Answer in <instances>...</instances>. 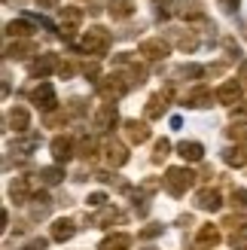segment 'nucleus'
Returning <instances> with one entry per match:
<instances>
[{
  "instance_id": "obj_2",
  "label": "nucleus",
  "mask_w": 247,
  "mask_h": 250,
  "mask_svg": "<svg viewBox=\"0 0 247 250\" xmlns=\"http://www.w3.org/2000/svg\"><path fill=\"white\" fill-rule=\"evenodd\" d=\"M80 49L82 52H89V55H107V49H110V31H104V28H89L85 31V37H82V43H80Z\"/></svg>"
},
{
  "instance_id": "obj_8",
  "label": "nucleus",
  "mask_w": 247,
  "mask_h": 250,
  "mask_svg": "<svg viewBox=\"0 0 247 250\" xmlns=\"http://www.w3.org/2000/svg\"><path fill=\"white\" fill-rule=\"evenodd\" d=\"M138 52L144 55V58H153V61H162V58H168V52H171V46L162 40V37H153V40H144L141 46H138Z\"/></svg>"
},
{
  "instance_id": "obj_35",
  "label": "nucleus",
  "mask_w": 247,
  "mask_h": 250,
  "mask_svg": "<svg viewBox=\"0 0 247 250\" xmlns=\"http://www.w3.org/2000/svg\"><path fill=\"white\" fill-rule=\"evenodd\" d=\"M223 49L229 52V58H241V49H238V43L232 40V37H226V40H223Z\"/></svg>"
},
{
  "instance_id": "obj_11",
  "label": "nucleus",
  "mask_w": 247,
  "mask_h": 250,
  "mask_svg": "<svg viewBox=\"0 0 247 250\" xmlns=\"http://www.w3.org/2000/svg\"><path fill=\"white\" fill-rule=\"evenodd\" d=\"M220 241H223V232H220V226H214V223L202 226L199 229V238H195V244H199L202 250H214Z\"/></svg>"
},
{
  "instance_id": "obj_13",
  "label": "nucleus",
  "mask_w": 247,
  "mask_h": 250,
  "mask_svg": "<svg viewBox=\"0 0 247 250\" xmlns=\"http://www.w3.org/2000/svg\"><path fill=\"white\" fill-rule=\"evenodd\" d=\"M116 104H101L98 107V113H95V128L98 131H110L116 125Z\"/></svg>"
},
{
  "instance_id": "obj_17",
  "label": "nucleus",
  "mask_w": 247,
  "mask_h": 250,
  "mask_svg": "<svg viewBox=\"0 0 247 250\" xmlns=\"http://www.w3.org/2000/svg\"><path fill=\"white\" fill-rule=\"evenodd\" d=\"M241 89H244L241 83H235V80H226V83L217 89V101H220V104H238Z\"/></svg>"
},
{
  "instance_id": "obj_9",
  "label": "nucleus",
  "mask_w": 247,
  "mask_h": 250,
  "mask_svg": "<svg viewBox=\"0 0 247 250\" xmlns=\"http://www.w3.org/2000/svg\"><path fill=\"white\" fill-rule=\"evenodd\" d=\"M58 64H61V61H58L55 55H49V52H46V55H40V58H34V61H31V64H28V73H31V77L46 80L52 70H58Z\"/></svg>"
},
{
  "instance_id": "obj_20",
  "label": "nucleus",
  "mask_w": 247,
  "mask_h": 250,
  "mask_svg": "<svg viewBox=\"0 0 247 250\" xmlns=\"http://www.w3.org/2000/svg\"><path fill=\"white\" fill-rule=\"evenodd\" d=\"M104 156H107V162H110L113 168H122V165L128 162V149L122 146L119 141H107V146H104Z\"/></svg>"
},
{
  "instance_id": "obj_26",
  "label": "nucleus",
  "mask_w": 247,
  "mask_h": 250,
  "mask_svg": "<svg viewBox=\"0 0 247 250\" xmlns=\"http://www.w3.org/2000/svg\"><path fill=\"white\" fill-rule=\"evenodd\" d=\"M110 16L113 19H131L134 16V3L131 0H110Z\"/></svg>"
},
{
  "instance_id": "obj_27",
  "label": "nucleus",
  "mask_w": 247,
  "mask_h": 250,
  "mask_svg": "<svg viewBox=\"0 0 247 250\" xmlns=\"http://www.w3.org/2000/svg\"><path fill=\"white\" fill-rule=\"evenodd\" d=\"M40 183H46V186H55V183H61V177H64V171H61L58 165H52V168H40Z\"/></svg>"
},
{
  "instance_id": "obj_15",
  "label": "nucleus",
  "mask_w": 247,
  "mask_h": 250,
  "mask_svg": "<svg viewBox=\"0 0 247 250\" xmlns=\"http://www.w3.org/2000/svg\"><path fill=\"white\" fill-rule=\"evenodd\" d=\"M49 149H52V159L55 162H70V156H73V141H70V137H64V134H58V137H52Z\"/></svg>"
},
{
  "instance_id": "obj_19",
  "label": "nucleus",
  "mask_w": 247,
  "mask_h": 250,
  "mask_svg": "<svg viewBox=\"0 0 247 250\" xmlns=\"http://www.w3.org/2000/svg\"><path fill=\"white\" fill-rule=\"evenodd\" d=\"M28 125H31V116H28V110H24V107H16V110H9V113H6V128H12L16 134L28 131Z\"/></svg>"
},
{
  "instance_id": "obj_38",
  "label": "nucleus",
  "mask_w": 247,
  "mask_h": 250,
  "mask_svg": "<svg viewBox=\"0 0 247 250\" xmlns=\"http://www.w3.org/2000/svg\"><path fill=\"white\" fill-rule=\"evenodd\" d=\"M232 122H247V107H232Z\"/></svg>"
},
{
  "instance_id": "obj_31",
  "label": "nucleus",
  "mask_w": 247,
  "mask_h": 250,
  "mask_svg": "<svg viewBox=\"0 0 247 250\" xmlns=\"http://www.w3.org/2000/svg\"><path fill=\"white\" fill-rule=\"evenodd\" d=\"M77 153H80L82 159H95V141H92V137H80Z\"/></svg>"
},
{
  "instance_id": "obj_12",
  "label": "nucleus",
  "mask_w": 247,
  "mask_h": 250,
  "mask_svg": "<svg viewBox=\"0 0 247 250\" xmlns=\"http://www.w3.org/2000/svg\"><path fill=\"white\" fill-rule=\"evenodd\" d=\"M168 101H171V89H165V92H156V95L150 98V101H146V110H144V113H146V119H159V116H162L165 110H168Z\"/></svg>"
},
{
  "instance_id": "obj_44",
  "label": "nucleus",
  "mask_w": 247,
  "mask_h": 250,
  "mask_svg": "<svg viewBox=\"0 0 247 250\" xmlns=\"http://www.w3.org/2000/svg\"><path fill=\"white\" fill-rule=\"evenodd\" d=\"M146 250H156V247H146Z\"/></svg>"
},
{
  "instance_id": "obj_7",
  "label": "nucleus",
  "mask_w": 247,
  "mask_h": 250,
  "mask_svg": "<svg viewBox=\"0 0 247 250\" xmlns=\"http://www.w3.org/2000/svg\"><path fill=\"white\" fill-rule=\"evenodd\" d=\"M195 208L199 210H220L223 208V195H220V189H211V186H205V189L195 192Z\"/></svg>"
},
{
  "instance_id": "obj_37",
  "label": "nucleus",
  "mask_w": 247,
  "mask_h": 250,
  "mask_svg": "<svg viewBox=\"0 0 247 250\" xmlns=\"http://www.w3.org/2000/svg\"><path fill=\"white\" fill-rule=\"evenodd\" d=\"M46 244H49L46 238H31L28 244H21L19 250H46Z\"/></svg>"
},
{
  "instance_id": "obj_1",
  "label": "nucleus",
  "mask_w": 247,
  "mask_h": 250,
  "mask_svg": "<svg viewBox=\"0 0 247 250\" xmlns=\"http://www.w3.org/2000/svg\"><path fill=\"white\" fill-rule=\"evenodd\" d=\"M192 183H195V174L186 171V168H168V171H165V177H162L165 192H168V195H174V198L186 195V192L192 189Z\"/></svg>"
},
{
  "instance_id": "obj_25",
  "label": "nucleus",
  "mask_w": 247,
  "mask_h": 250,
  "mask_svg": "<svg viewBox=\"0 0 247 250\" xmlns=\"http://www.w3.org/2000/svg\"><path fill=\"white\" fill-rule=\"evenodd\" d=\"M223 162H226V165H232V168H244V165H247V144H244V146L226 149V153H223Z\"/></svg>"
},
{
  "instance_id": "obj_3",
  "label": "nucleus",
  "mask_w": 247,
  "mask_h": 250,
  "mask_svg": "<svg viewBox=\"0 0 247 250\" xmlns=\"http://www.w3.org/2000/svg\"><path fill=\"white\" fill-rule=\"evenodd\" d=\"M28 98H31V104H37L40 110H46V113H52L55 110V104H58V98H55V89H52V83H37L34 89L28 92Z\"/></svg>"
},
{
  "instance_id": "obj_16",
  "label": "nucleus",
  "mask_w": 247,
  "mask_h": 250,
  "mask_svg": "<svg viewBox=\"0 0 247 250\" xmlns=\"http://www.w3.org/2000/svg\"><path fill=\"white\" fill-rule=\"evenodd\" d=\"M82 21V9L80 6H61V31L64 34H73Z\"/></svg>"
},
{
  "instance_id": "obj_33",
  "label": "nucleus",
  "mask_w": 247,
  "mask_h": 250,
  "mask_svg": "<svg viewBox=\"0 0 247 250\" xmlns=\"http://www.w3.org/2000/svg\"><path fill=\"white\" fill-rule=\"evenodd\" d=\"M232 205H235V210H247V189L232 192Z\"/></svg>"
},
{
  "instance_id": "obj_14",
  "label": "nucleus",
  "mask_w": 247,
  "mask_h": 250,
  "mask_svg": "<svg viewBox=\"0 0 247 250\" xmlns=\"http://www.w3.org/2000/svg\"><path fill=\"white\" fill-rule=\"evenodd\" d=\"M125 137L128 144H146L150 141V125L138 119H125Z\"/></svg>"
},
{
  "instance_id": "obj_6",
  "label": "nucleus",
  "mask_w": 247,
  "mask_h": 250,
  "mask_svg": "<svg viewBox=\"0 0 247 250\" xmlns=\"http://www.w3.org/2000/svg\"><path fill=\"white\" fill-rule=\"evenodd\" d=\"M223 226L232 229V235H229L232 250H247V220H241V217H226Z\"/></svg>"
},
{
  "instance_id": "obj_5",
  "label": "nucleus",
  "mask_w": 247,
  "mask_h": 250,
  "mask_svg": "<svg viewBox=\"0 0 247 250\" xmlns=\"http://www.w3.org/2000/svg\"><path fill=\"white\" fill-rule=\"evenodd\" d=\"M34 189H37L34 177H16L12 186H9V195H12V202L24 205V202H34Z\"/></svg>"
},
{
  "instance_id": "obj_41",
  "label": "nucleus",
  "mask_w": 247,
  "mask_h": 250,
  "mask_svg": "<svg viewBox=\"0 0 247 250\" xmlns=\"http://www.w3.org/2000/svg\"><path fill=\"white\" fill-rule=\"evenodd\" d=\"M238 80H241V85L247 89V61H241V70H238Z\"/></svg>"
},
{
  "instance_id": "obj_28",
  "label": "nucleus",
  "mask_w": 247,
  "mask_h": 250,
  "mask_svg": "<svg viewBox=\"0 0 247 250\" xmlns=\"http://www.w3.org/2000/svg\"><path fill=\"white\" fill-rule=\"evenodd\" d=\"M34 52V43H16L6 49V58H28Z\"/></svg>"
},
{
  "instance_id": "obj_43",
  "label": "nucleus",
  "mask_w": 247,
  "mask_h": 250,
  "mask_svg": "<svg viewBox=\"0 0 247 250\" xmlns=\"http://www.w3.org/2000/svg\"><path fill=\"white\" fill-rule=\"evenodd\" d=\"M241 34H244V37H247V21H244V24H241Z\"/></svg>"
},
{
  "instance_id": "obj_29",
  "label": "nucleus",
  "mask_w": 247,
  "mask_h": 250,
  "mask_svg": "<svg viewBox=\"0 0 247 250\" xmlns=\"http://www.w3.org/2000/svg\"><path fill=\"white\" fill-rule=\"evenodd\" d=\"M6 34L9 37H28L31 34V21H9L6 24Z\"/></svg>"
},
{
  "instance_id": "obj_23",
  "label": "nucleus",
  "mask_w": 247,
  "mask_h": 250,
  "mask_svg": "<svg viewBox=\"0 0 247 250\" xmlns=\"http://www.w3.org/2000/svg\"><path fill=\"white\" fill-rule=\"evenodd\" d=\"M128 244H131V235L116 232V235H107V238L98 244V250H128Z\"/></svg>"
},
{
  "instance_id": "obj_4",
  "label": "nucleus",
  "mask_w": 247,
  "mask_h": 250,
  "mask_svg": "<svg viewBox=\"0 0 247 250\" xmlns=\"http://www.w3.org/2000/svg\"><path fill=\"white\" fill-rule=\"evenodd\" d=\"M125 92H128V83L122 80V77H104V80H98V95L104 98V104L119 101Z\"/></svg>"
},
{
  "instance_id": "obj_39",
  "label": "nucleus",
  "mask_w": 247,
  "mask_h": 250,
  "mask_svg": "<svg viewBox=\"0 0 247 250\" xmlns=\"http://www.w3.org/2000/svg\"><path fill=\"white\" fill-rule=\"evenodd\" d=\"M226 134L232 137V141H247V131H244V128H238V125H235V128H229Z\"/></svg>"
},
{
  "instance_id": "obj_18",
  "label": "nucleus",
  "mask_w": 247,
  "mask_h": 250,
  "mask_svg": "<svg viewBox=\"0 0 247 250\" xmlns=\"http://www.w3.org/2000/svg\"><path fill=\"white\" fill-rule=\"evenodd\" d=\"M177 16H183L186 21H205V9L199 0H177Z\"/></svg>"
},
{
  "instance_id": "obj_30",
  "label": "nucleus",
  "mask_w": 247,
  "mask_h": 250,
  "mask_svg": "<svg viewBox=\"0 0 247 250\" xmlns=\"http://www.w3.org/2000/svg\"><path fill=\"white\" fill-rule=\"evenodd\" d=\"M171 153V141L168 137H162V141H156V149H153V162H165Z\"/></svg>"
},
{
  "instance_id": "obj_36",
  "label": "nucleus",
  "mask_w": 247,
  "mask_h": 250,
  "mask_svg": "<svg viewBox=\"0 0 247 250\" xmlns=\"http://www.w3.org/2000/svg\"><path fill=\"white\" fill-rule=\"evenodd\" d=\"M104 202H107L104 192H92L89 198H85V205H89V208H104Z\"/></svg>"
},
{
  "instance_id": "obj_40",
  "label": "nucleus",
  "mask_w": 247,
  "mask_h": 250,
  "mask_svg": "<svg viewBox=\"0 0 247 250\" xmlns=\"http://www.w3.org/2000/svg\"><path fill=\"white\" fill-rule=\"evenodd\" d=\"M238 3H241V0H220L223 12H238Z\"/></svg>"
},
{
  "instance_id": "obj_24",
  "label": "nucleus",
  "mask_w": 247,
  "mask_h": 250,
  "mask_svg": "<svg viewBox=\"0 0 247 250\" xmlns=\"http://www.w3.org/2000/svg\"><path fill=\"white\" fill-rule=\"evenodd\" d=\"M116 220H122V214H119V208H101L95 217H89V223L92 226H110V223H116Z\"/></svg>"
},
{
  "instance_id": "obj_21",
  "label": "nucleus",
  "mask_w": 247,
  "mask_h": 250,
  "mask_svg": "<svg viewBox=\"0 0 247 250\" xmlns=\"http://www.w3.org/2000/svg\"><path fill=\"white\" fill-rule=\"evenodd\" d=\"M177 153H180V159H183V162H202L205 146H202L199 141H183V144L177 146Z\"/></svg>"
},
{
  "instance_id": "obj_34",
  "label": "nucleus",
  "mask_w": 247,
  "mask_h": 250,
  "mask_svg": "<svg viewBox=\"0 0 247 250\" xmlns=\"http://www.w3.org/2000/svg\"><path fill=\"white\" fill-rule=\"evenodd\" d=\"M156 235H162V226H159V223H150V226H146V229H141L138 232V238H156Z\"/></svg>"
},
{
  "instance_id": "obj_42",
  "label": "nucleus",
  "mask_w": 247,
  "mask_h": 250,
  "mask_svg": "<svg viewBox=\"0 0 247 250\" xmlns=\"http://www.w3.org/2000/svg\"><path fill=\"white\" fill-rule=\"evenodd\" d=\"M37 3H40V6H55L58 0H37Z\"/></svg>"
},
{
  "instance_id": "obj_10",
  "label": "nucleus",
  "mask_w": 247,
  "mask_h": 250,
  "mask_svg": "<svg viewBox=\"0 0 247 250\" xmlns=\"http://www.w3.org/2000/svg\"><path fill=\"white\" fill-rule=\"evenodd\" d=\"M217 95H211V89L207 85H195V89H189L186 95H183V104L186 107H211Z\"/></svg>"
},
{
  "instance_id": "obj_22",
  "label": "nucleus",
  "mask_w": 247,
  "mask_h": 250,
  "mask_svg": "<svg viewBox=\"0 0 247 250\" xmlns=\"http://www.w3.org/2000/svg\"><path fill=\"white\" fill-rule=\"evenodd\" d=\"M77 235V223L73 220H55L52 223V238L55 241H70Z\"/></svg>"
},
{
  "instance_id": "obj_32",
  "label": "nucleus",
  "mask_w": 247,
  "mask_h": 250,
  "mask_svg": "<svg viewBox=\"0 0 247 250\" xmlns=\"http://www.w3.org/2000/svg\"><path fill=\"white\" fill-rule=\"evenodd\" d=\"M49 128H52V125H64L67 122V113H61V110H52V113H46V119H43Z\"/></svg>"
}]
</instances>
